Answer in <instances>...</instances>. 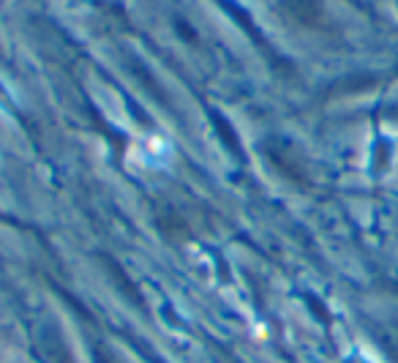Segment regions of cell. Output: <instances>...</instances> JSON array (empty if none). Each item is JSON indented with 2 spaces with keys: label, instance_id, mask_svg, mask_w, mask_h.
Returning a JSON list of instances; mask_svg holds the SVG:
<instances>
[{
  "label": "cell",
  "instance_id": "obj_1",
  "mask_svg": "<svg viewBox=\"0 0 398 363\" xmlns=\"http://www.w3.org/2000/svg\"><path fill=\"white\" fill-rule=\"evenodd\" d=\"M134 156L145 167H150V169H164V167H169L172 156H175V148H172V142H169L166 137L150 134V137H145V139L134 148Z\"/></svg>",
  "mask_w": 398,
  "mask_h": 363
}]
</instances>
